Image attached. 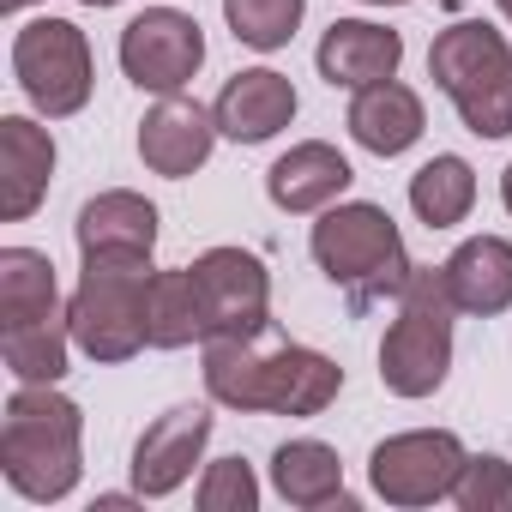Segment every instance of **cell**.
Here are the masks:
<instances>
[{"instance_id": "obj_12", "label": "cell", "mask_w": 512, "mask_h": 512, "mask_svg": "<svg viewBox=\"0 0 512 512\" xmlns=\"http://www.w3.org/2000/svg\"><path fill=\"white\" fill-rule=\"evenodd\" d=\"M211 115H217V133H229L235 145H266L272 133L290 127V115H296V91H290L284 73L253 67V73H235V79L223 85V97H217Z\"/></svg>"}, {"instance_id": "obj_10", "label": "cell", "mask_w": 512, "mask_h": 512, "mask_svg": "<svg viewBox=\"0 0 512 512\" xmlns=\"http://www.w3.org/2000/svg\"><path fill=\"white\" fill-rule=\"evenodd\" d=\"M458 470H464V446H458V434H446V428L392 434V440H380L374 458H368L374 494L392 500V506H428V500L452 494Z\"/></svg>"}, {"instance_id": "obj_31", "label": "cell", "mask_w": 512, "mask_h": 512, "mask_svg": "<svg viewBox=\"0 0 512 512\" xmlns=\"http://www.w3.org/2000/svg\"><path fill=\"white\" fill-rule=\"evenodd\" d=\"M368 7H404V0H368Z\"/></svg>"}, {"instance_id": "obj_3", "label": "cell", "mask_w": 512, "mask_h": 512, "mask_svg": "<svg viewBox=\"0 0 512 512\" xmlns=\"http://www.w3.org/2000/svg\"><path fill=\"white\" fill-rule=\"evenodd\" d=\"M314 260L350 296V308H374L386 296H404V284L416 272L398 223L380 205H362V199L338 205V211H326L314 223Z\"/></svg>"}, {"instance_id": "obj_18", "label": "cell", "mask_w": 512, "mask_h": 512, "mask_svg": "<svg viewBox=\"0 0 512 512\" xmlns=\"http://www.w3.org/2000/svg\"><path fill=\"white\" fill-rule=\"evenodd\" d=\"M350 139L374 157H398L422 139V97L398 79H380L368 91H356L350 103Z\"/></svg>"}, {"instance_id": "obj_11", "label": "cell", "mask_w": 512, "mask_h": 512, "mask_svg": "<svg viewBox=\"0 0 512 512\" xmlns=\"http://www.w3.org/2000/svg\"><path fill=\"white\" fill-rule=\"evenodd\" d=\"M205 440H211V410L181 404V410L157 416V422L139 434V446H133V488L151 494V500H157V494H175V488L193 476Z\"/></svg>"}, {"instance_id": "obj_27", "label": "cell", "mask_w": 512, "mask_h": 512, "mask_svg": "<svg viewBox=\"0 0 512 512\" xmlns=\"http://www.w3.org/2000/svg\"><path fill=\"white\" fill-rule=\"evenodd\" d=\"M260 506V482L241 458H217L199 482V512H253Z\"/></svg>"}, {"instance_id": "obj_2", "label": "cell", "mask_w": 512, "mask_h": 512, "mask_svg": "<svg viewBox=\"0 0 512 512\" xmlns=\"http://www.w3.org/2000/svg\"><path fill=\"white\" fill-rule=\"evenodd\" d=\"M79 404L55 386H19L0 428V470L25 500H61L79 482Z\"/></svg>"}, {"instance_id": "obj_4", "label": "cell", "mask_w": 512, "mask_h": 512, "mask_svg": "<svg viewBox=\"0 0 512 512\" xmlns=\"http://www.w3.org/2000/svg\"><path fill=\"white\" fill-rule=\"evenodd\" d=\"M151 253H85V278L73 290V344L91 362H127L145 338V302H151Z\"/></svg>"}, {"instance_id": "obj_17", "label": "cell", "mask_w": 512, "mask_h": 512, "mask_svg": "<svg viewBox=\"0 0 512 512\" xmlns=\"http://www.w3.org/2000/svg\"><path fill=\"white\" fill-rule=\"evenodd\" d=\"M350 181H356V175H350V163H344L332 145L308 139V145H290V151L272 163L266 193H272V205H278V211H326Z\"/></svg>"}, {"instance_id": "obj_14", "label": "cell", "mask_w": 512, "mask_h": 512, "mask_svg": "<svg viewBox=\"0 0 512 512\" xmlns=\"http://www.w3.org/2000/svg\"><path fill=\"white\" fill-rule=\"evenodd\" d=\"M49 175H55V139L25 115H7L0 121V217L25 223L43 205Z\"/></svg>"}, {"instance_id": "obj_9", "label": "cell", "mask_w": 512, "mask_h": 512, "mask_svg": "<svg viewBox=\"0 0 512 512\" xmlns=\"http://www.w3.org/2000/svg\"><path fill=\"white\" fill-rule=\"evenodd\" d=\"M205 61V37H199V19L175 13V7H145L127 31H121V73L139 85V91H157V97H175Z\"/></svg>"}, {"instance_id": "obj_28", "label": "cell", "mask_w": 512, "mask_h": 512, "mask_svg": "<svg viewBox=\"0 0 512 512\" xmlns=\"http://www.w3.org/2000/svg\"><path fill=\"white\" fill-rule=\"evenodd\" d=\"M500 199H506V211H512V169L500 175Z\"/></svg>"}, {"instance_id": "obj_32", "label": "cell", "mask_w": 512, "mask_h": 512, "mask_svg": "<svg viewBox=\"0 0 512 512\" xmlns=\"http://www.w3.org/2000/svg\"><path fill=\"white\" fill-rule=\"evenodd\" d=\"M500 13H506V19H512V0H500Z\"/></svg>"}, {"instance_id": "obj_19", "label": "cell", "mask_w": 512, "mask_h": 512, "mask_svg": "<svg viewBox=\"0 0 512 512\" xmlns=\"http://www.w3.org/2000/svg\"><path fill=\"white\" fill-rule=\"evenodd\" d=\"M157 205L139 193H97L79 211V253H151Z\"/></svg>"}, {"instance_id": "obj_25", "label": "cell", "mask_w": 512, "mask_h": 512, "mask_svg": "<svg viewBox=\"0 0 512 512\" xmlns=\"http://www.w3.org/2000/svg\"><path fill=\"white\" fill-rule=\"evenodd\" d=\"M302 7L308 0H223V19L247 49H284L302 25Z\"/></svg>"}, {"instance_id": "obj_26", "label": "cell", "mask_w": 512, "mask_h": 512, "mask_svg": "<svg viewBox=\"0 0 512 512\" xmlns=\"http://www.w3.org/2000/svg\"><path fill=\"white\" fill-rule=\"evenodd\" d=\"M452 500L464 512H512V464L482 452V458H464L458 482H452Z\"/></svg>"}, {"instance_id": "obj_7", "label": "cell", "mask_w": 512, "mask_h": 512, "mask_svg": "<svg viewBox=\"0 0 512 512\" xmlns=\"http://www.w3.org/2000/svg\"><path fill=\"white\" fill-rule=\"evenodd\" d=\"M13 73L49 121H67L91 103V43L67 19H31L13 37Z\"/></svg>"}, {"instance_id": "obj_5", "label": "cell", "mask_w": 512, "mask_h": 512, "mask_svg": "<svg viewBox=\"0 0 512 512\" xmlns=\"http://www.w3.org/2000/svg\"><path fill=\"white\" fill-rule=\"evenodd\" d=\"M428 73L452 97L458 121L476 139H506L512 133V49L494 25L464 19V25L440 31L434 49H428Z\"/></svg>"}, {"instance_id": "obj_24", "label": "cell", "mask_w": 512, "mask_h": 512, "mask_svg": "<svg viewBox=\"0 0 512 512\" xmlns=\"http://www.w3.org/2000/svg\"><path fill=\"white\" fill-rule=\"evenodd\" d=\"M67 344H73V320H37V326H13L0 332V356L25 386H55L67 374Z\"/></svg>"}, {"instance_id": "obj_15", "label": "cell", "mask_w": 512, "mask_h": 512, "mask_svg": "<svg viewBox=\"0 0 512 512\" xmlns=\"http://www.w3.org/2000/svg\"><path fill=\"white\" fill-rule=\"evenodd\" d=\"M404 61V37L368 19H338L320 43V79L344 85V91H368L380 79H392Z\"/></svg>"}, {"instance_id": "obj_6", "label": "cell", "mask_w": 512, "mask_h": 512, "mask_svg": "<svg viewBox=\"0 0 512 512\" xmlns=\"http://www.w3.org/2000/svg\"><path fill=\"white\" fill-rule=\"evenodd\" d=\"M452 290H446V272L434 266H416L404 296H398V320L380 344V380L386 392L398 398H428L440 392L446 368H452Z\"/></svg>"}, {"instance_id": "obj_16", "label": "cell", "mask_w": 512, "mask_h": 512, "mask_svg": "<svg viewBox=\"0 0 512 512\" xmlns=\"http://www.w3.org/2000/svg\"><path fill=\"white\" fill-rule=\"evenodd\" d=\"M446 272V290L458 302V314H506L512 308V241L500 235H476L464 241L452 260L440 266Z\"/></svg>"}, {"instance_id": "obj_1", "label": "cell", "mask_w": 512, "mask_h": 512, "mask_svg": "<svg viewBox=\"0 0 512 512\" xmlns=\"http://www.w3.org/2000/svg\"><path fill=\"white\" fill-rule=\"evenodd\" d=\"M344 386V368L320 350L260 338H205V392L229 410H272V416H320Z\"/></svg>"}, {"instance_id": "obj_22", "label": "cell", "mask_w": 512, "mask_h": 512, "mask_svg": "<svg viewBox=\"0 0 512 512\" xmlns=\"http://www.w3.org/2000/svg\"><path fill=\"white\" fill-rule=\"evenodd\" d=\"M145 338H151L157 350H181V344L205 338V308H199L193 266H187V272H157V278H151V302H145Z\"/></svg>"}, {"instance_id": "obj_13", "label": "cell", "mask_w": 512, "mask_h": 512, "mask_svg": "<svg viewBox=\"0 0 512 512\" xmlns=\"http://www.w3.org/2000/svg\"><path fill=\"white\" fill-rule=\"evenodd\" d=\"M211 139H217V115H205L187 97H163L139 127V157H145V169L181 181L211 157Z\"/></svg>"}, {"instance_id": "obj_30", "label": "cell", "mask_w": 512, "mask_h": 512, "mask_svg": "<svg viewBox=\"0 0 512 512\" xmlns=\"http://www.w3.org/2000/svg\"><path fill=\"white\" fill-rule=\"evenodd\" d=\"M79 7H115V0H79Z\"/></svg>"}, {"instance_id": "obj_21", "label": "cell", "mask_w": 512, "mask_h": 512, "mask_svg": "<svg viewBox=\"0 0 512 512\" xmlns=\"http://www.w3.org/2000/svg\"><path fill=\"white\" fill-rule=\"evenodd\" d=\"M272 482H278V494L290 506H332V500H344V464H338V452L326 440H290V446H278Z\"/></svg>"}, {"instance_id": "obj_8", "label": "cell", "mask_w": 512, "mask_h": 512, "mask_svg": "<svg viewBox=\"0 0 512 512\" xmlns=\"http://www.w3.org/2000/svg\"><path fill=\"white\" fill-rule=\"evenodd\" d=\"M205 338H266L272 332V284L266 266L241 247H211L193 260Z\"/></svg>"}, {"instance_id": "obj_29", "label": "cell", "mask_w": 512, "mask_h": 512, "mask_svg": "<svg viewBox=\"0 0 512 512\" xmlns=\"http://www.w3.org/2000/svg\"><path fill=\"white\" fill-rule=\"evenodd\" d=\"M19 7H31V0H0V13H19Z\"/></svg>"}, {"instance_id": "obj_20", "label": "cell", "mask_w": 512, "mask_h": 512, "mask_svg": "<svg viewBox=\"0 0 512 512\" xmlns=\"http://www.w3.org/2000/svg\"><path fill=\"white\" fill-rule=\"evenodd\" d=\"M61 296H55V266L37 247H7L0 253V332L13 326H37L55 320Z\"/></svg>"}, {"instance_id": "obj_23", "label": "cell", "mask_w": 512, "mask_h": 512, "mask_svg": "<svg viewBox=\"0 0 512 512\" xmlns=\"http://www.w3.org/2000/svg\"><path fill=\"white\" fill-rule=\"evenodd\" d=\"M410 205H416V217H422L428 229L464 223L470 205H476V175H470V163H464V157H434V163H422V169L410 175Z\"/></svg>"}]
</instances>
